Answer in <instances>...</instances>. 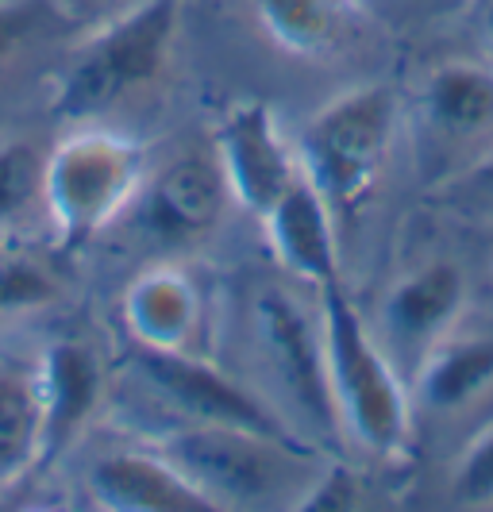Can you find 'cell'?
<instances>
[{
  "instance_id": "16",
  "label": "cell",
  "mask_w": 493,
  "mask_h": 512,
  "mask_svg": "<svg viewBox=\"0 0 493 512\" xmlns=\"http://www.w3.org/2000/svg\"><path fill=\"white\" fill-rule=\"evenodd\" d=\"M416 401L428 412H463L493 389V335L447 332L416 362Z\"/></svg>"
},
{
  "instance_id": "20",
  "label": "cell",
  "mask_w": 493,
  "mask_h": 512,
  "mask_svg": "<svg viewBox=\"0 0 493 512\" xmlns=\"http://www.w3.org/2000/svg\"><path fill=\"white\" fill-rule=\"evenodd\" d=\"M58 282L43 266V258L27 255L12 243L8 231H0V312H24L54 301Z\"/></svg>"
},
{
  "instance_id": "3",
  "label": "cell",
  "mask_w": 493,
  "mask_h": 512,
  "mask_svg": "<svg viewBox=\"0 0 493 512\" xmlns=\"http://www.w3.org/2000/svg\"><path fill=\"white\" fill-rule=\"evenodd\" d=\"M401 104L390 85H355L316 108L297 139L301 166L336 220H355L390 166Z\"/></svg>"
},
{
  "instance_id": "12",
  "label": "cell",
  "mask_w": 493,
  "mask_h": 512,
  "mask_svg": "<svg viewBox=\"0 0 493 512\" xmlns=\"http://www.w3.org/2000/svg\"><path fill=\"white\" fill-rule=\"evenodd\" d=\"M463 308H467L463 266L451 258H432L390 285L378 308V320L390 347L409 351L420 362L428 347H436L443 335L455 332Z\"/></svg>"
},
{
  "instance_id": "15",
  "label": "cell",
  "mask_w": 493,
  "mask_h": 512,
  "mask_svg": "<svg viewBox=\"0 0 493 512\" xmlns=\"http://www.w3.org/2000/svg\"><path fill=\"white\" fill-rule=\"evenodd\" d=\"M420 116L440 139L470 143L493 131V66L451 58L428 70L420 85Z\"/></svg>"
},
{
  "instance_id": "22",
  "label": "cell",
  "mask_w": 493,
  "mask_h": 512,
  "mask_svg": "<svg viewBox=\"0 0 493 512\" xmlns=\"http://www.w3.org/2000/svg\"><path fill=\"white\" fill-rule=\"evenodd\" d=\"M363 486H359V478L347 470V466H324L316 478H312L309 486L301 489V501H297V509L305 512H347V509H359L363 501Z\"/></svg>"
},
{
  "instance_id": "19",
  "label": "cell",
  "mask_w": 493,
  "mask_h": 512,
  "mask_svg": "<svg viewBox=\"0 0 493 512\" xmlns=\"http://www.w3.org/2000/svg\"><path fill=\"white\" fill-rule=\"evenodd\" d=\"M43 162L35 143L4 135L0 139V231H12L27 212L43 208Z\"/></svg>"
},
{
  "instance_id": "17",
  "label": "cell",
  "mask_w": 493,
  "mask_h": 512,
  "mask_svg": "<svg viewBox=\"0 0 493 512\" xmlns=\"http://www.w3.org/2000/svg\"><path fill=\"white\" fill-rule=\"evenodd\" d=\"M43 466V397L39 370L0 359V489Z\"/></svg>"
},
{
  "instance_id": "2",
  "label": "cell",
  "mask_w": 493,
  "mask_h": 512,
  "mask_svg": "<svg viewBox=\"0 0 493 512\" xmlns=\"http://www.w3.org/2000/svg\"><path fill=\"white\" fill-rule=\"evenodd\" d=\"M182 0H135L81 39L51 93L62 124H97L170 66Z\"/></svg>"
},
{
  "instance_id": "23",
  "label": "cell",
  "mask_w": 493,
  "mask_h": 512,
  "mask_svg": "<svg viewBox=\"0 0 493 512\" xmlns=\"http://www.w3.org/2000/svg\"><path fill=\"white\" fill-rule=\"evenodd\" d=\"M39 20V0H0V62H8L39 31Z\"/></svg>"
},
{
  "instance_id": "11",
  "label": "cell",
  "mask_w": 493,
  "mask_h": 512,
  "mask_svg": "<svg viewBox=\"0 0 493 512\" xmlns=\"http://www.w3.org/2000/svg\"><path fill=\"white\" fill-rule=\"evenodd\" d=\"M270 255L293 282L312 289L339 282V220L309 174L289 185L286 193L259 216Z\"/></svg>"
},
{
  "instance_id": "18",
  "label": "cell",
  "mask_w": 493,
  "mask_h": 512,
  "mask_svg": "<svg viewBox=\"0 0 493 512\" xmlns=\"http://www.w3.org/2000/svg\"><path fill=\"white\" fill-rule=\"evenodd\" d=\"M262 31L297 58H324L347 39L343 0H251Z\"/></svg>"
},
{
  "instance_id": "4",
  "label": "cell",
  "mask_w": 493,
  "mask_h": 512,
  "mask_svg": "<svg viewBox=\"0 0 493 512\" xmlns=\"http://www.w3.org/2000/svg\"><path fill=\"white\" fill-rule=\"evenodd\" d=\"M147 174V151L135 139L78 124L43 162V212L58 243L85 247L120 224Z\"/></svg>"
},
{
  "instance_id": "24",
  "label": "cell",
  "mask_w": 493,
  "mask_h": 512,
  "mask_svg": "<svg viewBox=\"0 0 493 512\" xmlns=\"http://www.w3.org/2000/svg\"><path fill=\"white\" fill-rule=\"evenodd\" d=\"M467 185L474 193H490L493 197V151H486L474 166L467 170Z\"/></svg>"
},
{
  "instance_id": "14",
  "label": "cell",
  "mask_w": 493,
  "mask_h": 512,
  "mask_svg": "<svg viewBox=\"0 0 493 512\" xmlns=\"http://www.w3.org/2000/svg\"><path fill=\"white\" fill-rule=\"evenodd\" d=\"M43 397V462L66 455L104 397L101 359L81 339H54L35 362Z\"/></svg>"
},
{
  "instance_id": "21",
  "label": "cell",
  "mask_w": 493,
  "mask_h": 512,
  "mask_svg": "<svg viewBox=\"0 0 493 512\" xmlns=\"http://www.w3.org/2000/svg\"><path fill=\"white\" fill-rule=\"evenodd\" d=\"M451 501L459 509H493V424L470 439L455 462Z\"/></svg>"
},
{
  "instance_id": "10",
  "label": "cell",
  "mask_w": 493,
  "mask_h": 512,
  "mask_svg": "<svg viewBox=\"0 0 493 512\" xmlns=\"http://www.w3.org/2000/svg\"><path fill=\"white\" fill-rule=\"evenodd\" d=\"M124 332L139 351H193L201 355L208 305L193 274L174 262H151L120 297Z\"/></svg>"
},
{
  "instance_id": "9",
  "label": "cell",
  "mask_w": 493,
  "mask_h": 512,
  "mask_svg": "<svg viewBox=\"0 0 493 512\" xmlns=\"http://www.w3.org/2000/svg\"><path fill=\"white\" fill-rule=\"evenodd\" d=\"M228 201L232 193H228V181L220 174L216 158L182 154L170 166L147 174L124 220L151 247H182L216 228L224 220Z\"/></svg>"
},
{
  "instance_id": "7",
  "label": "cell",
  "mask_w": 493,
  "mask_h": 512,
  "mask_svg": "<svg viewBox=\"0 0 493 512\" xmlns=\"http://www.w3.org/2000/svg\"><path fill=\"white\" fill-rule=\"evenodd\" d=\"M135 374L139 382L166 401V409L178 412L189 424H220V428H239L262 439L293 443L286 416L270 409L259 393H251L232 374L212 366L205 355L193 351H139L135 347ZM297 447V443H293Z\"/></svg>"
},
{
  "instance_id": "25",
  "label": "cell",
  "mask_w": 493,
  "mask_h": 512,
  "mask_svg": "<svg viewBox=\"0 0 493 512\" xmlns=\"http://www.w3.org/2000/svg\"><path fill=\"white\" fill-rule=\"evenodd\" d=\"M482 31H486V39L493 43V0H486V8H482Z\"/></svg>"
},
{
  "instance_id": "8",
  "label": "cell",
  "mask_w": 493,
  "mask_h": 512,
  "mask_svg": "<svg viewBox=\"0 0 493 512\" xmlns=\"http://www.w3.org/2000/svg\"><path fill=\"white\" fill-rule=\"evenodd\" d=\"M212 158L228 181L232 201L255 216L305 174L297 143L282 135V124L262 101H239L220 116L212 131Z\"/></svg>"
},
{
  "instance_id": "6",
  "label": "cell",
  "mask_w": 493,
  "mask_h": 512,
  "mask_svg": "<svg viewBox=\"0 0 493 512\" xmlns=\"http://www.w3.org/2000/svg\"><path fill=\"white\" fill-rule=\"evenodd\" d=\"M251 320L259 335L262 362L289 409L305 420L316 436H339V416L328 389V359L320 312L312 316L286 285H262L251 301Z\"/></svg>"
},
{
  "instance_id": "5",
  "label": "cell",
  "mask_w": 493,
  "mask_h": 512,
  "mask_svg": "<svg viewBox=\"0 0 493 512\" xmlns=\"http://www.w3.org/2000/svg\"><path fill=\"white\" fill-rule=\"evenodd\" d=\"M162 459H170L216 509L262 505L286 493L293 474V443L262 439L220 424H189L170 428L151 439Z\"/></svg>"
},
{
  "instance_id": "13",
  "label": "cell",
  "mask_w": 493,
  "mask_h": 512,
  "mask_svg": "<svg viewBox=\"0 0 493 512\" xmlns=\"http://www.w3.org/2000/svg\"><path fill=\"white\" fill-rule=\"evenodd\" d=\"M85 489L108 512H216L201 489L155 447L108 451L89 466Z\"/></svg>"
},
{
  "instance_id": "26",
  "label": "cell",
  "mask_w": 493,
  "mask_h": 512,
  "mask_svg": "<svg viewBox=\"0 0 493 512\" xmlns=\"http://www.w3.org/2000/svg\"><path fill=\"white\" fill-rule=\"evenodd\" d=\"M70 4H101V0H70Z\"/></svg>"
},
{
  "instance_id": "1",
  "label": "cell",
  "mask_w": 493,
  "mask_h": 512,
  "mask_svg": "<svg viewBox=\"0 0 493 512\" xmlns=\"http://www.w3.org/2000/svg\"><path fill=\"white\" fill-rule=\"evenodd\" d=\"M316 293L339 432L370 455L393 459L413 439V397L397 374V362L386 351V343L370 332L343 282L324 285Z\"/></svg>"
}]
</instances>
